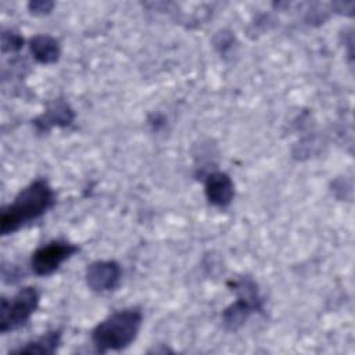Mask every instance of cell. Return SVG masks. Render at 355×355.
<instances>
[{"mask_svg": "<svg viewBox=\"0 0 355 355\" xmlns=\"http://www.w3.org/2000/svg\"><path fill=\"white\" fill-rule=\"evenodd\" d=\"M55 202V196L44 179H36L24 187L8 205L0 211V232L11 234L24 225L40 218Z\"/></svg>", "mask_w": 355, "mask_h": 355, "instance_id": "obj_1", "label": "cell"}, {"mask_svg": "<svg viewBox=\"0 0 355 355\" xmlns=\"http://www.w3.org/2000/svg\"><path fill=\"white\" fill-rule=\"evenodd\" d=\"M143 323V313L137 308H126L111 313L92 331V341L97 351H121L137 337Z\"/></svg>", "mask_w": 355, "mask_h": 355, "instance_id": "obj_2", "label": "cell"}, {"mask_svg": "<svg viewBox=\"0 0 355 355\" xmlns=\"http://www.w3.org/2000/svg\"><path fill=\"white\" fill-rule=\"evenodd\" d=\"M230 287L236 293L237 300L222 312V322L227 330H237L252 312L262 309V300L255 282L250 277L232 282Z\"/></svg>", "mask_w": 355, "mask_h": 355, "instance_id": "obj_3", "label": "cell"}, {"mask_svg": "<svg viewBox=\"0 0 355 355\" xmlns=\"http://www.w3.org/2000/svg\"><path fill=\"white\" fill-rule=\"evenodd\" d=\"M39 300V291L31 286L19 288L10 300L3 297L0 306V333L6 334L22 327L36 311Z\"/></svg>", "mask_w": 355, "mask_h": 355, "instance_id": "obj_4", "label": "cell"}, {"mask_svg": "<svg viewBox=\"0 0 355 355\" xmlns=\"http://www.w3.org/2000/svg\"><path fill=\"white\" fill-rule=\"evenodd\" d=\"M78 251L79 247L76 244L65 240H53L33 251L31 257L32 272L37 276H49Z\"/></svg>", "mask_w": 355, "mask_h": 355, "instance_id": "obj_5", "label": "cell"}, {"mask_svg": "<svg viewBox=\"0 0 355 355\" xmlns=\"http://www.w3.org/2000/svg\"><path fill=\"white\" fill-rule=\"evenodd\" d=\"M122 276V270L115 261H96L87 265L85 277L86 284L96 293H105L116 288Z\"/></svg>", "mask_w": 355, "mask_h": 355, "instance_id": "obj_6", "label": "cell"}, {"mask_svg": "<svg viewBox=\"0 0 355 355\" xmlns=\"http://www.w3.org/2000/svg\"><path fill=\"white\" fill-rule=\"evenodd\" d=\"M204 191L209 204L225 208L234 197V184L225 172H211L204 180Z\"/></svg>", "mask_w": 355, "mask_h": 355, "instance_id": "obj_7", "label": "cell"}, {"mask_svg": "<svg viewBox=\"0 0 355 355\" xmlns=\"http://www.w3.org/2000/svg\"><path fill=\"white\" fill-rule=\"evenodd\" d=\"M73 118H75V114H73V110L69 107V104L64 100L57 98L49 104L44 114L36 118L33 123L37 128V130L46 132L53 126L65 128L72 123Z\"/></svg>", "mask_w": 355, "mask_h": 355, "instance_id": "obj_8", "label": "cell"}, {"mask_svg": "<svg viewBox=\"0 0 355 355\" xmlns=\"http://www.w3.org/2000/svg\"><path fill=\"white\" fill-rule=\"evenodd\" d=\"M29 49L33 58L43 65L57 62L61 55V47L58 40L50 35L33 36L29 40Z\"/></svg>", "mask_w": 355, "mask_h": 355, "instance_id": "obj_9", "label": "cell"}, {"mask_svg": "<svg viewBox=\"0 0 355 355\" xmlns=\"http://www.w3.org/2000/svg\"><path fill=\"white\" fill-rule=\"evenodd\" d=\"M61 344V330H50L39 338L12 349V354H54Z\"/></svg>", "mask_w": 355, "mask_h": 355, "instance_id": "obj_10", "label": "cell"}, {"mask_svg": "<svg viewBox=\"0 0 355 355\" xmlns=\"http://www.w3.org/2000/svg\"><path fill=\"white\" fill-rule=\"evenodd\" d=\"M24 46V39L12 32V31H3L1 32V50L3 53H14L18 51Z\"/></svg>", "mask_w": 355, "mask_h": 355, "instance_id": "obj_11", "label": "cell"}, {"mask_svg": "<svg viewBox=\"0 0 355 355\" xmlns=\"http://www.w3.org/2000/svg\"><path fill=\"white\" fill-rule=\"evenodd\" d=\"M54 7V3L53 1H44V0H35V1H31L28 4V8L32 14L35 15H44V14H49L51 11V8Z\"/></svg>", "mask_w": 355, "mask_h": 355, "instance_id": "obj_12", "label": "cell"}]
</instances>
